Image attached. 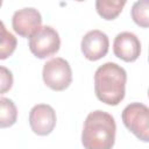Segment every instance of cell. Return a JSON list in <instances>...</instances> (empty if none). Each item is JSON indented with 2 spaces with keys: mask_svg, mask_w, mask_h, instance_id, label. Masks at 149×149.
<instances>
[{
  "mask_svg": "<svg viewBox=\"0 0 149 149\" xmlns=\"http://www.w3.org/2000/svg\"><path fill=\"white\" fill-rule=\"evenodd\" d=\"M126 81V70L116 63L107 62L95 70L94 93L101 102L116 106L125 98Z\"/></svg>",
  "mask_w": 149,
  "mask_h": 149,
  "instance_id": "obj_1",
  "label": "cell"
},
{
  "mask_svg": "<svg viewBox=\"0 0 149 149\" xmlns=\"http://www.w3.org/2000/svg\"><path fill=\"white\" fill-rule=\"evenodd\" d=\"M115 133L114 118L107 112L93 111L85 119L81 144L85 149H112L115 142Z\"/></svg>",
  "mask_w": 149,
  "mask_h": 149,
  "instance_id": "obj_2",
  "label": "cell"
},
{
  "mask_svg": "<svg viewBox=\"0 0 149 149\" xmlns=\"http://www.w3.org/2000/svg\"><path fill=\"white\" fill-rule=\"evenodd\" d=\"M125 127L140 141L149 142V107L141 102L127 105L121 114Z\"/></svg>",
  "mask_w": 149,
  "mask_h": 149,
  "instance_id": "obj_3",
  "label": "cell"
},
{
  "mask_svg": "<svg viewBox=\"0 0 149 149\" xmlns=\"http://www.w3.org/2000/svg\"><path fill=\"white\" fill-rule=\"evenodd\" d=\"M42 78L44 84L52 91H64L72 83V70L66 59L55 57L43 65Z\"/></svg>",
  "mask_w": 149,
  "mask_h": 149,
  "instance_id": "obj_4",
  "label": "cell"
},
{
  "mask_svg": "<svg viewBox=\"0 0 149 149\" xmlns=\"http://www.w3.org/2000/svg\"><path fill=\"white\" fill-rule=\"evenodd\" d=\"M59 35L56 29L50 26H43L29 38V50L40 59L54 56L59 50Z\"/></svg>",
  "mask_w": 149,
  "mask_h": 149,
  "instance_id": "obj_5",
  "label": "cell"
},
{
  "mask_svg": "<svg viewBox=\"0 0 149 149\" xmlns=\"http://www.w3.org/2000/svg\"><path fill=\"white\" fill-rule=\"evenodd\" d=\"M12 27L19 36L30 38L37 30L42 28L41 13L33 7L19 9L13 14Z\"/></svg>",
  "mask_w": 149,
  "mask_h": 149,
  "instance_id": "obj_6",
  "label": "cell"
},
{
  "mask_svg": "<svg viewBox=\"0 0 149 149\" xmlns=\"http://www.w3.org/2000/svg\"><path fill=\"white\" fill-rule=\"evenodd\" d=\"M108 36L99 29L87 31L80 42V49L84 57L92 62L99 61L102 57H105L108 52Z\"/></svg>",
  "mask_w": 149,
  "mask_h": 149,
  "instance_id": "obj_7",
  "label": "cell"
},
{
  "mask_svg": "<svg viewBox=\"0 0 149 149\" xmlns=\"http://www.w3.org/2000/svg\"><path fill=\"white\" fill-rule=\"evenodd\" d=\"M56 121V112L48 104L35 105L29 112V126L36 135H49L54 130Z\"/></svg>",
  "mask_w": 149,
  "mask_h": 149,
  "instance_id": "obj_8",
  "label": "cell"
},
{
  "mask_svg": "<svg viewBox=\"0 0 149 149\" xmlns=\"http://www.w3.org/2000/svg\"><path fill=\"white\" fill-rule=\"evenodd\" d=\"M113 52L123 62H135L141 54V42L134 33H119L113 42Z\"/></svg>",
  "mask_w": 149,
  "mask_h": 149,
  "instance_id": "obj_9",
  "label": "cell"
},
{
  "mask_svg": "<svg viewBox=\"0 0 149 149\" xmlns=\"http://www.w3.org/2000/svg\"><path fill=\"white\" fill-rule=\"evenodd\" d=\"M125 5H126V1H121V0H97L95 9H97V13L102 19L111 21L119 16Z\"/></svg>",
  "mask_w": 149,
  "mask_h": 149,
  "instance_id": "obj_10",
  "label": "cell"
},
{
  "mask_svg": "<svg viewBox=\"0 0 149 149\" xmlns=\"http://www.w3.org/2000/svg\"><path fill=\"white\" fill-rule=\"evenodd\" d=\"M0 106H1V112H0V127L1 128H7L13 126L16 122L17 119V109L13 100L1 97L0 99Z\"/></svg>",
  "mask_w": 149,
  "mask_h": 149,
  "instance_id": "obj_11",
  "label": "cell"
},
{
  "mask_svg": "<svg viewBox=\"0 0 149 149\" xmlns=\"http://www.w3.org/2000/svg\"><path fill=\"white\" fill-rule=\"evenodd\" d=\"M133 21L141 28H149V0H139L132 6Z\"/></svg>",
  "mask_w": 149,
  "mask_h": 149,
  "instance_id": "obj_12",
  "label": "cell"
},
{
  "mask_svg": "<svg viewBox=\"0 0 149 149\" xmlns=\"http://www.w3.org/2000/svg\"><path fill=\"white\" fill-rule=\"evenodd\" d=\"M1 26V42H0V59H6L9 56H12V54L15 51L16 49V37L9 33L6 29L5 23L1 21L0 23Z\"/></svg>",
  "mask_w": 149,
  "mask_h": 149,
  "instance_id": "obj_13",
  "label": "cell"
},
{
  "mask_svg": "<svg viewBox=\"0 0 149 149\" xmlns=\"http://www.w3.org/2000/svg\"><path fill=\"white\" fill-rule=\"evenodd\" d=\"M0 78H1V94H3L7 91H9L13 86V74L7 68L1 66L0 68Z\"/></svg>",
  "mask_w": 149,
  "mask_h": 149,
  "instance_id": "obj_14",
  "label": "cell"
},
{
  "mask_svg": "<svg viewBox=\"0 0 149 149\" xmlns=\"http://www.w3.org/2000/svg\"><path fill=\"white\" fill-rule=\"evenodd\" d=\"M148 98H149V88H148Z\"/></svg>",
  "mask_w": 149,
  "mask_h": 149,
  "instance_id": "obj_15",
  "label": "cell"
},
{
  "mask_svg": "<svg viewBox=\"0 0 149 149\" xmlns=\"http://www.w3.org/2000/svg\"><path fill=\"white\" fill-rule=\"evenodd\" d=\"M148 61H149V56H148Z\"/></svg>",
  "mask_w": 149,
  "mask_h": 149,
  "instance_id": "obj_16",
  "label": "cell"
}]
</instances>
